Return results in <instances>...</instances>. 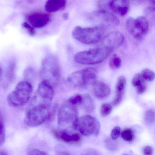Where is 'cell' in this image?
Instances as JSON below:
<instances>
[{"mask_svg": "<svg viewBox=\"0 0 155 155\" xmlns=\"http://www.w3.org/2000/svg\"><path fill=\"white\" fill-rule=\"evenodd\" d=\"M54 137L60 141L68 144H79L81 140V137L78 133L70 134L65 130H53Z\"/></svg>", "mask_w": 155, "mask_h": 155, "instance_id": "cell-12", "label": "cell"}, {"mask_svg": "<svg viewBox=\"0 0 155 155\" xmlns=\"http://www.w3.org/2000/svg\"><path fill=\"white\" fill-rule=\"evenodd\" d=\"M145 119L148 124H152L155 121V112L152 109L148 110L145 113Z\"/></svg>", "mask_w": 155, "mask_h": 155, "instance_id": "cell-26", "label": "cell"}, {"mask_svg": "<svg viewBox=\"0 0 155 155\" xmlns=\"http://www.w3.org/2000/svg\"><path fill=\"white\" fill-rule=\"evenodd\" d=\"M22 26L31 36H34L36 34V31L34 27L31 26L28 23L26 22H24L22 24Z\"/></svg>", "mask_w": 155, "mask_h": 155, "instance_id": "cell-33", "label": "cell"}, {"mask_svg": "<svg viewBox=\"0 0 155 155\" xmlns=\"http://www.w3.org/2000/svg\"><path fill=\"white\" fill-rule=\"evenodd\" d=\"M137 1H140V2H144L145 1H148L150 2V5H154L155 4V2H154V1L155 0H136Z\"/></svg>", "mask_w": 155, "mask_h": 155, "instance_id": "cell-37", "label": "cell"}, {"mask_svg": "<svg viewBox=\"0 0 155 155\" xmlns=\"http://www.w3.org/2000/svg\"><path fill=\"white\" fill-rule=\"evenodd\" d=\"M16 69V64L14 62H12L9 66L8 69L6 71L4 81V86L8 87L15 79V72Z\"/></svg>", "mask_w": 155, "mask_h": 155, "instance_id": "cell-19", "label": "cell"}, {"mask_svg": "<svg viewBox=\"0 0 155 155\" xmlns=\"http://www.w3.org/2000/svg\"><path fill=\"white\" fill-rule=\"evenodd\" d=\"M2 69L0 67V80H1V79L2 77Z\"/></svg>", "mask_w": 155, "mask_h": 155, "instance_id": "cell-39", "label": "cell"}, {"mask_svg": "<svg viewBox=\"0 0 155 155\" xmlns=\"http://www.w3.org/2000/svg\"><path fill=\"white\" fill-rule=\"evenodd\" d=\"M126 27L129 33L133 38L140 40L147 34L149 25L147 19L141 16L137 18H128L126 21Z\"/></svg>", "mask_w": 155, "mask_h": 155, "instance_id": "cell-9", "label": "cell"}, {"mask_svg": "<svg viewBox=\"0 0 155 155\" xmlns=\"http://www.w3.org/2000/svg\"><path fill=\"white\" fill-rule=\"evenodd\" d=\"M41 81H46L53 87L57 86L61 78V70L57 57L49 55L43 59L39 73Z\"/></svg>", "mask_w": 155, "mask_h": 155, "instance_id": "cell-2", "label": "cell"}, {"mask_svg": "<svg viewBox=\"0 0 155 155\" xmlns=\"http://www.w3.org/2000/svg\"><path fill=\"white\" fill-rule=\"evenodd\" d=\"M109 64L111 68L118 69L121 67L122 61L117 54H114L110 58Z\"/></svg>", "mask_w": 155, "mask_h": 155, "instance_id": "cell-22", "label": "cell"}, {"mask_svg": "<svg viewBox=\"0 0 155 155\" xmlns=\"http://www.w3.org/2000/svg\"><path fill=\"white\" fill-rule=\"evenodd\" d=\"M67 4V0H48L45 5V9L48 12L58 11L64 8Z\"/></svg>", "mask_w": 155, "mask_h": 155, "instance_id": "cell-17", "label": "cell"}, {"mask_svg": "<svg viewBox=\"0 0 155 155\" xmlns=\"http://www.w3.org/2000/svg\"><path fill=\"white\" fill-rule=\"evenodd\" d=\"M121 134V129L119 127H116L111 130L110 137L112 139L117 140L118 138Z\"/></svg>", "mask_w": 155, "mask_h": 155, "instance_id": "cell-29", "label": "cell"}, {"mask_svg": "<svg viewBox=\"0 0 155 155\" xmlns=\"http://www.w3.org/2000/svg\"><path fill=\"white\" fill-rule=\"evenodd\" d=\"M121 137L125 141L128 143H132L134 141L135 136L133 130L131 129L127 128L123 130L121 132Z\"/></svg>", "mask_w": 155, "mask_h": 155, "instance_id": "cell-20", "label": "cell"}, {"mask_svg": "<svg viewBox=\"0 0 155 155\" xmlns=\"http://www.w3.org/2000/svg\"><path fill=\"white\" fill-rule=\"evenodd\" d=\"M143 78L140 73H137L134 75L131 81V83L133 87H137L143 80Z\"/></svg>", "mask_w": 155, "mask_h": 155, "instance_id": "cell-28", "label": "cell"}, {"mask_svg": "<svg viewBox=\"0 0 155 155\" xmlns=\"http://www.w3.org/2000/svg\"><path fill=\"white\" fill-rule=\"evenodd\" d=\"M137 92L139 95L143 94L147 90V86L146 81L143 80L141 83L137 87Z\"/></svg>", "mask_w": 155, "mask_h": 155, "instance_id": "cell-32", "label": "cell"}, {"mask_svg": "<svg viewBox=\"0 0 155 155\" xmlns=\"http://www.w3.org/2000/svg\"><path fill=\"white\" fill-rule=\"evenodd\" d=\"M57 154L58 155H68L69 154L68 152H67L63 147H59L57 148Z\"/></svg>", "mask_w": 155, "mask_h": 155, "instance_id": "cell-36", "label": "cell"}, {"mask_svg": "<svg viewBox=\"0 0 155 155\" xmlns=\"http://www.w3.org/2000/svg\"><path fill=\"white\" fill-rule=\"evenodd\" d=\"M63 18L64 19L68 20V13H64L63 15Z\"/></svg>", "mask_w": 155, "mask_h": 155, "instance_id": "cell-38", "label": "cell"}, {"mask_svg": "<svg viewBox=\"0 0 155 155\" xmlns=\"http://www.w3.org/2000/svg\"><path fill=\"white\" fill-rule=\"evenodd\" d=\"M1 119V118H0V146L4 143L6 136L5 126L2 119Z\"/></svg>", "mask_w": 155, "mask_h": 155, "instance_id": "cell-27", "label": "cell"}, {"mask_svg": "<svg viewBox=\"0 0 155 155\" xmlns=\"http://www.w3.org/2000/svg\"><path fill=\"white\" fill-rule=\"evenodd\" d=\"M125 38L121 32L112 31L104 38L103 41L104 47L114 50L118 48L124 43Z\"/></svg>", "mask_w": 155, "mask_h": 155, "instance_id": "cell-11", "label": "cell"}, {"mask_svg": "<svg viewBox=\"0 0 155 155\" xmlns=\"http://www.w3.org/2000/svg\"><path fill=\"white\" fill-rule=\"evenodd\" d=\"M110 0H97V4L100 10H106L107 8H108L109 5Z\"/></svg>", "mask_w": 155, "mask_h": 155, "instance_id": "cell-31", "label": "cell"}, {"mask_svg": "<svg viewBox=\"0 0 155 155\" xmlns=\"http://www.w3.org/2000/svg\"><path fill=\"white\" fill-rule=\"evenodd\" d=\"M53 87L46 81L40 83L26 111L25 121L29 127H38L50 117L54 96Z\"/></svg>", "mask_w": 155, "mask_h": 155, "instance_id": "cell-1", "label": "cell"}, {"mask_svg": "<svg viewBox=\"0 0 155 155\" xmlns=\"http://www.w3.org/2000/svg\"><path fill=\"white\" fill-rule=\"evenodd\" d=\"M50 18L46 13L35 12L29 15L28 21L31 26L35 28H41L46 26Z\"/></svg>", "mask_w": 155, "mask_h": 155, "instance_id": "cell-14", "label": "cell"}, {"mask_svg": "<svg viewBox=\"0 0 155 155\" xmlns=\"http://www.w3.org/2000/svg\"><path fill=\"white\" fill-rule=\"evenodd\" d=\"M93 93L99 99L105 98L110 94V88L106 83L100 81H95L92 84Z\"/></svg>", "mask_w": 155, "mask_h": 155, "instance_id": "cell-15", "label": "cell"}, {"mask_svg": "<svg viewBox=\"0 0 155 155\" xmlns=\"http://www.w3.org/2000/svg\"><path fill=\"white\" fill-rule=\"evenodd\" d=\"M28 154L31 155H48V154L40 150L34 149L31 150Z\"/></svg>", "mask_w": 155, "mask_h": 155, "instance_id": "cell-34", "label": "cell"}, {"mask_svg": "<svg viewBox=\"0 0 155 155\" xmlns=\"http://www.w3.org/2000/svg\"><path fill=\"white\" fill-rule=\"evenodd\" d=\"M23 76L24 81H26L31 84V82L35 79L36 74L35 71L31 67H27L24 71Z\"/></svg>", "mask_w": 155, "mask_h": 155, "instance_id": "cell-21", "label": "cell"}, {"mask_svg": "<svg viewBox=\"0 0 155 155\" xmlns=\"http://www.w3.org/2000/svg\"><path fill=\"white\" fill-rule=\"evenodd\" d=\"M115 140L107 138L104 141L105 146L106 148L110 151H116L117 150L118 146Z\"/></svg>", "mask_w": 155, "mask_h": 155, "instance_id": "cell-25", "label": "cell"}, {"mask_svg": "<svg viewBox=\"0 0 155 155\" xmlns=\"http://www.w3.org/2000/svg\"><path fill=\"white\" fill-rule=\"evenodd\" d=\"M81 100H82V96L77 94L70 98L68 101L71 104L76 106L78 104H80Z\"/></svg>", "mask_w": 155, "mask_h": 155, "instance_id": "cell-30", "label": "cell"}, {"mask_svg": "<svg viewBox=\"0 0 155 155\" xmlns=\"http://www.w3.org/2000/svg\"><path fill=\"white\" fill-rule=\"evenodd\" d=\"M83 109L88 113H92L95 108L94 100L88 94L82 95L81 104Z\"/></svg>", "mask_w": 155, "mask_h": 155, "instance_id": "cell-18", "label": "cell"}, {"mask_svg": "<svg viewBox=\"0 0 155 155\" xmlns=\"http://www.w3.org/2000/svg\"><path fill=\"white\" fill-rule=\"evenodd\" d=\"M112 105L107 103H103L101 108V115L102 117H106L110 114L112 110Z\"/></svg>", "mask_w": 155, "mask_h": 155, "instance_id": "cell-24", "label": "cell"}, {"mask_svg": "<svg viewBox=\"0 0 155 155\" xmlns=\"http://www.w3.org/2000/svg\"><path fill=\"white\" fill-rule=\"evenodd\" d=\"M140 74L145 81H152L155 79V73L149 69H145Z\"/></svg>", "mask_w": 155, "mask_h": 155, "instance_id": "cell-23", "label": "cell"}, {"mask_svg": "<svg viewBox=\"0 0 155 155\" xmlns=\"http://www.w3.org/2000/svg\"><path fill=\"white\" fill-rule=\"evenodd\" d=\"M32 91L31 83L24 80L20 81L14 90L8 95V104L12 107H19L24 106L30 99Z\"/></svg>", "mask_w": 155, "mask_h": 155, "instance_id": "cell-4", "label": "cell"}, {"mask_svg": "<svg viewBox=\"0 0 155 155\" xmlns=\"http://www.w3.org/2000/svg\"><path fill=\"white\" fill-rule=\"evenodd\" d=\"M97 71L95 69L87 68L71 73L68 78L69 83L75 87L83 88L96 81Z\"/></svg>", "mask_w": 155, "mask_h": 155, "instance_id": "cell-6", "label": "cell"}, {"mask_svg": "<svg viewBox=\"0 0 155 155\" xmlns=\"http://www.w3.org/2000/svg\"><path fill=\"white\" fill-rule=\"evenodd\" d=\"M143 154L145 155H151L153 154V149L152 147L146 146L143 149Z\"/></svg>", "mask_w": 155, "mask_h": 155, "instance_id": "cell-35", "label": "cell"}, {"mask_svg": "<svg viewBox=\"0 0 155 155\" xmlns=\"http://www.w3.org/2000/svg\"><path fill=\"white\" fill-rule=\"evenodd\" d=\"M129 0H110L109 8L120 16H125L129 11Z\"/></svg>", "mask_w": 155, "mask_h": 155, "instance_id": "cell-13", "label": "cell"}, {"mask_svg": "<svg viewBox=\"0 0 155 155\" xmlns=\"http://www.w3.org/2000/svg\"><path fill=\"white\" fill-rule=\"evenodd\" d=\"M73 127L84 136H97L99 134L101 125L96 118L85 115L77 118Z\"/></svg>", "mask_w": 155, "mask_h": 155, "instance_id": "cell-7", "label": "cell"}, {"mask_svg": "<svg viewBox=\"0 0 155 155\" xmlns=\"http://www.w3.org/2000/svg\"><path fill=\"white\" fill-rule=\"evenodd\" d=\"M105 28L101 26L83 28L78 26L72 31V35L75 39L87 45L96 44L101 40Z\"/></svg>", "mask_w": 155, "mask_h": 155, "instance_id": "cell-5", "label": "cell"}, {"mask_svg": "<svg viewBox=\"0 0 155 155\" xmlns=\"http://www.w3.org/2000/svg\"><path fill=\"white\" fill-rule=\"evenodd\" d=\"M87 17L90 21L105 28L106 27H115L119 25L118 18L106 10H100L88 13Z\"/></svg>", "mask_w": 155, "mask_h": 155, "instance_id": "cell-10", "label": "cell"}, {"mask_svg": "<svg viewBox=\"0 0 155 155\" xmlns=\"http://www.w3.org/2000/svg\"><path fill=\"white\" fill-rule=\"evenodd\" d=\"M113 50L107 47L96 48L78 52L74 61L83 65H95L103 62L111 54Z\"/></svg>", "mask_w": 155, "mask_h": 155, "instance_id": "cell-3", "label": "cell"}, {"mask_svg": "<svg viewBox=\"0 0 155 155\" xmlns=\"http://www.w3.org/2000/svg\"><path fill=\"white\" fill-rule=\"evenodd\" d=\"M126 84V80L125 77L123 76L119 77L116 83V96L112 101V106H117L121 102L124 96Z\"/></svg>", "mask_w": 155, "mask_h": 155, "instance_id": "cell-16", "label": "cell"}, {"mask_svg": "<svg viewBox=\"0 0 155 155\" xmlns=\"http://www.w3.org/2000/svg\"><path fill=\"white\" fill-rule=\"evenodd\" d=\"M58 118V124L60 127H73L78 118V110L76 105L68 100L63 102L59 108Z\"/></svg>", "mask_w": 155, "mask_h": 155, "instance_id": "cell-8", "label": "cell"}]
</instances>
